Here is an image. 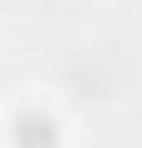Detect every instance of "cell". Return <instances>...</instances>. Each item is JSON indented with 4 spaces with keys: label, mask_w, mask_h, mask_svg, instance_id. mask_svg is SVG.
Returning <instances> with one entry per match:
<instances>
[{
    "label": "cell",
    "mask_w": 142,
    "mask_h": 148,
    "mask_svg": "<svg viewBox=\"0 0 142 148\" xmlns=\"http://www.w3.org/2000/svg\"><path fill=\"white\" fill-rule=\"evenodd\" d=\"M10 133H15V148H56L61 128L51 112H41V107H20L10 123Z\"/></svg>",
    "instance_id": "1"
}]
</instances>
